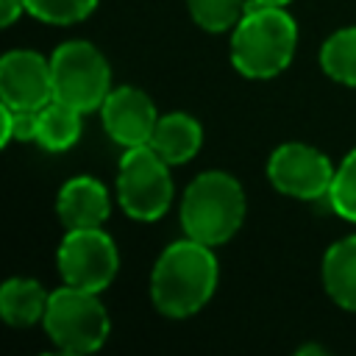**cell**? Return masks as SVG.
I'll use <instances>...</instances> for the list:
<instances>
[{
	"instance_id": "6da1fadb",
	"label": "cell",
	"mask_w": 356,
	"mask_h": 356,
	"mask_svg": "<svg viewBox=\"0 0 356 356\" xmlns=\"http://www.w3.org/2000/svg\"><path fill=\"white\" fill-rule=\"evenodd\" d=\"M217 273L211 245L192 236L167 245L150 273V300L156 312L170 320L197 314L217 289Z\"/></svg>"
},
{
	"instance_id": "7a4b0ae2",
	"label": "cell",
	"mask_w": 356,
	"mask_h": 356,
	"mask_svg": "<svg viewBox=\"0 0 356 356\" xmlns=\"http://www.w3.org/2000/svg\"><path fill=\"white\" fill-rule=\"evenodd\" d=\"M298 50V25L284 6L250 3L231 28V64L239 75L264 81L281 75Z\"/></svg>"
},
{
	"instance_id": "3957f363",
	"label": "cell",
	"mask_w": 356,
	"mask_h": 356,
	"mask_svg": "<svg viewBox=\"0 0 356 356\" xmlns=\"http://www.w3.org/2000/svg\"><path fill=\"white\" fill-rule=\"evenodd\" d=\"M245 189L222 170L200 172L181 197V225L203 245H225L245 222Z\"/></svg>"
},
{
	"instance_id": "277c9868",
	"label": "cell",
	"mask_w": 356,
	"mask_h": 356,
	"mask_svg": "<svg viewBox=\"0 0 356 356\" xmlns=\"http://www.w3.org/2000/svg\"><path fill=\"white\" fill-rule=\"evenodd\" d=\"M97 295L100 292L78 289L70 284L50 292L42 325L58 350L81 356V353H95L103 348V342L108 339L111 323Z\"/></svg>"
},
{
	"instance_id": "5b68a950",
	"label": "cell",
	"mask_w": 356,
	"mask_h": 356,
	"mask_svg": "<svg viewBox=\"0 0 356 356\" xmlns=\"http://www.w3.org/2000/svg\"><path fill=\"white\" fill-rule=\"evenodd\" d=\"M53 100L78 108L81 114L95 111L111 92V67L106 56L83 39L64 42L50 56Z\"/></svg>"
},
{
	"instance_id": "8992f818",
	"label": "cell",
	"mask_w": 356,
	"mask_h": 356,
	"mask_svg": "<svg viewBox=\"0 0 356 356\" xmlns=\"http://www.w3.org/2000/svg\"><path fill=\"white\" fill-rule=\"evenodd\" d=\"M172 192L170 164L150 145L125 147L117 167V200L131 220H161L172 206Z\"/></svg>"
},
{
	"instance_id": "52a82bcc",
	"label": "cell",
	"mask_w": 356,
	"mask_h": 356,
	"mask_svg": "<svg viewBox=\"0 0 356 356\" xmlns=\"http://www.w3.org/2000/svg\"><path fill=\"white\" fill-rule=\"evenodd\" d=\"M56 264L64 284L103 292L120 270V253L103 228H67L56 253Z\"/></svg>"
},
{
	"instance_id": "ba28073f",
	"label": "cell",
	"mask_w": 356,
	"mask_h": 356,
	"mask_svg": "<svg viewBox=\"0 0 356 356\" xmlns=\"http://www.w3.org/2000/svg\"><path fill=\"white\" fill-rule=\"evenodd\" d=\"M267 178L281 195L298 200H317V197H328L334 167L328 156L320 153L317 147L286 142L275 147L273 156L267 159Z\"/></svg>"
},
{
	"instance_id": "9c48e42d",
	"label": "cell",
	"mask_w": 356,
	"mask_h": 356,
	"mask_svg": "<svg viewBox=\"0 0 356 356\" xmlns=\"http://www.w3.org/2000/svg\"><path fill=\"white\" fill-rule=\"evenodd\" d=\"M53 100L50 58L36 50H8L0 58V103L11 108H42Z\"/></svg>"
},
{
	"instance_id": "30bf717a",
	"label": "cell",
	"mask_w": 356,
	"mask_h": 356,
	"mask_svg": "<svg viewBox=\"0 0 356 356\" xmlns=\"http://www.w3.org/2000/svg\"><path fill=\"white\" fill-rule=\"evenodd\" d=\"M100 117H103L106 134L122 147L147 145L153 136V128L159 122L153 100L136 86L111 89L100 106Z\"/></svg>"
},
{
	"instance_id": "8fae6325",
	"label": "cell",
	"mask_w": 356,
	"mask_h": 356,
	"mask_svg": "<svg viewBox=\"0 0 356 356\" xmlns=\"http://www.w3.org/2000/svg\"><path fill=\"white\" fill-rule=\"evenodd\" d=\"M56 211L64 228H100L111 211L108 189L92 175H75L58 189Z\"/></svg>"
},
{
	"instance_id": "7c38bea8",
	"label": "cell",
	"mask_w": 356,
	"mask_h": 356,
	"mask_svg": "<svg viewBox=\"0 0 356 356\" xmlns=\"http://www.w3.org/2000/svg\"><path fill=\"white\" fill-rule=\"evenodd\" d=\"M170 167L175 164H186L197 156L200 145H203V125L186 114V111H170V114H161L156 128H153V136L147 142Z\"/></svg>"
},
{
	"instance_id": "4fadbf2b",
	"label": "cell",
	"mask_w": 356,
	"mask_h": 356,
	"mask_svg": "<svg viewBox=\"0 0 356 356\" xmlns=\"http://www.w3.org/2000/svg\"><path fill=\"white\" fill-rule=\"evenodd\" d=\"M323 286L339 309L356 312V236H345L325 250Z\"/></svg>"
},
{
	"instance_id": "5bb4252c",
	"label": "cell",
	"mask_w": 356,
	"mask_h": 356,
	"mask_svg": "<svg viewBox=\"0 0 356 356\" xmlns=\"http://www.w3.org/2000/svg\"><path fill=\"white\" fill-rule=\"evenodd\" d=\"M47 298L50 292H44L39 281L25 275L8 278L0 286V317L14 328H28L33 323H42Z\"/></svg>"
},
{
	"instance_id": "9a60e30c",
	"label": "cell",
	"mask_w": 356,
	"mask_h": 356,
	"mask_svg": "<svg viewBox=\"0 0 356 356\" xmlns=\"http://www.w3.org/2000/svg\"><path fill=\"white\" fill-rule=\"evenodd\" d=\"M81 117L78 108L50 100L36 111V145L50 153L70 150L81 136Z\"/></svg>"
},
{
	"instance_id": "2e32d148",
	"label": "cell",
	"mask_w": 356,
	"mask_h": 356,
	"mask_svg": "<svg viewBox=\"0 0 356 356\" xmlns=\"http://www.w3.org/2000/svg\"><path fill=\"white\" fill-rule=\"evenodd\" d=\"M320 67L331 81L342 86H356V25L339 28L323 42Z\"/></svg>"
},
{
	"instance_id": "e0dca14e",
	"label": "cell",
	"mask_w": 356,
	"mask_h": 356,
	"mask_svg": "<svg viewBox=\"0 0 356 356\" xmlns=\"http://www.w3.org/2000/svg\"><path fill=\"white\" fill-rule=\"evenodd\" d=\"M186 8L203 31L222 33L239 22L248 8V0H186Z\"/></svg>"
},
{
	"instance_id": "ac0fdd59",
	"label": "cell",
	"mask_w": 356,
	"mask_h": 356,
	"mask_svg": "<svg viewBox=\"0 0 356 356\" xmlns=\"http://www.w3.org/2000/svg\"><path fill=\"white\" fill-rule=\"evenodd\" d=\"M328 203L342 220L356 222V147L334 170V181H331V189H328Z\"/></svg>"
},
{
	"instance_id": "d6986e66",
	"label": "cell",
	"mask_w": 356,
	"mask_h": 356,
	"mask_svg": "<svg viewBox=\"0 0 356 356\" xmlns=\"http://www.w3.org/2000/svg\"><path fill=\"white\" fill-rule=\"evenodd\" d=\"M97 0H25V11L47 25H75L95 11Z\"/></svg>"
},
{
	"instance_id": "ffe728a7",
	"label": "cell",
	"mask_w": 356,
	"mask_h": 356,
	"mask_svg": "<svg viewBox=\"0 0 356 356\" xmlns=\"http://www.w3.org/2000/svg\"><path fill=\"white\" fill-rule=\"evenodd\" d=\"M39 111V108H36ZM36 111L33 108H11L6 103H0V145H11L17 142H36Z\"/></svg>"
},
{
	"instance_id": "44dd1931",
	"label": "cell",
	"mask_w": 356,
	"mask_h": 356,
	"mask_svg": "<svg viewBox=\"0 0 356 356\" xmlns=\"http://www.w3.org/2000/svg\"><path fill=\"white\" fill-rule=\"evenodd\" d=\"M25 11V0H0V25L8 28Z\"/></svg>"
},
{
	"instance_id": "7402d4cb",
	"label": "cell",
	"mask_w": 356,
	"mask_h": 356,
	"mask_svg": "<svg viewBox=\"0 0 356 356\" xmlns=\"http://www.w3.org/2000/svg\"><path fill=\"white\" fill-rule=\"evenodd\" d=\"M250 3H261V6H289L292 0H250Z\"/></svg>"
}]
</instances>
